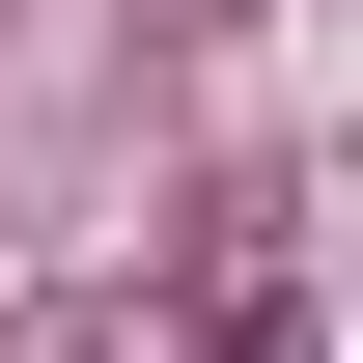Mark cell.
<instances>
[{
  "label": "cell",
  "mask_w": 363,
  "mask_h": 363,
  "mask_svg": "<svg viewBox=\"0 0 363 363\" xmlns=\"http://www.w3.org/2000/svg\"><path fill=\"white\" fill-rule=\"evenodd\" d=\"M196 363H308V279H224V335H196Z\"/></svg>",
  "instance_id": "cell-1"
}]
</instances>
